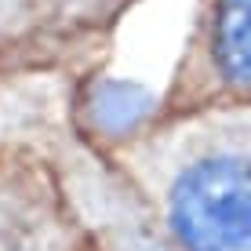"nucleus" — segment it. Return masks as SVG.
<instances>
[{
	"instance_id": "1",
	"label": "nucleus",
	"mask_w": 251,
	"mask_h": 251,
	"mask_svg": "<svg viewBox=\"0 0 251 251\" xmlns=\"http://www.w3.org/2000/svg\"><path fill=\"white\" fill-rule=\"evenodd\" d=\"M84 142L175 251H251V102Z\"/></svg>"
},
{
	"instance_id": "2",
	"label": "nucleus",
	"mask_w": 251,
	"mask_h": 251,
	"mask_svg": "<svg viewBox=\"0 0 251 251\" xmlns=\"http://www.w3.org/2000/svg\"><path fill=\"white\" fill-rule=\"evenodd\" d=\"M73 117L76 106L44 124L0 120V251H102L66 168Z\"/></svg>"
},
{
	"instance_id": "3",
	"label": "nucleus",
	"mask_w": 251,
	"mask_h": 251,
	"mask_svg": "<svg viewBox=\"0 0 251 251\" xmlns=\"http://www.w3.org/2000/svg\"><path fill=\"white\" fill-rule=\"evenodd\" d=\"M251 102V0H197L150 120Z\"/></svg>"
},
{
	"instance_id": "4",
	"label": "nucleus",
	"mask_w": 251,
	"mask_h": 251,
	"mask_svg": "<svg viewBox=\"0 0 251 251\" xmlns=\"http://www.w3.org/2000/svg\"><path fill=\"white\" fill-rule=\"evenodd\" d=\"M66 168L95 222L102 251H175L157 233L150 215L142 211V204L127 193V186L84 142V135L76 131V117L66 135Z\"/></svg>"
},
{
	"instance_id": "5",
	"label": "nucleus",
	"mask_w": 251,
	"mask_h": 251,
	"mask_svg": "<svg viewBox=\"0 0 251 251\" xmlns=\"http://www.w3.org/2000/svg\"><path fill=\"white\" fill-rule=\"evenodd\" d=\"M0 62L19 76L95 80L102 69V62L58 40L55 0H0Z\"/></svg>"
},
{
	"instance_id": "6",
	"label": "nucleus",
	"mask_w": 251,
	"mask_h": 251,
	"mask_svg": "<svg viewBox=\"0 0 251 251\" xmlns=\"http://www.w3.org/2000/svg\"><path fill=\"white\" fill-rule=\"evenodd\" d=\"M142 0H55L58 11V40L76 55L106 62L113 33Z\"/></svg>"
},
{
	"instance_id": "7",
	"label": "nucleus",
	"mask_w": 251,
	"mask_h": 251,
	"mask_svg": "<svg viewBox=\"0 0 251 251\" xmlns=\"http://www.w3.org/2000/svg\"><path fill=\"white\" fill-rule=\"evenodd\" d=\"M19 80H22V76H19V73H15V69H7L4 62H0V109H4V95H7V91H11V88H15V84H19Z\"/></svg>"
}]
</instances>
